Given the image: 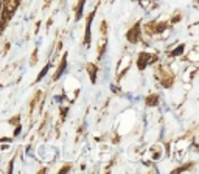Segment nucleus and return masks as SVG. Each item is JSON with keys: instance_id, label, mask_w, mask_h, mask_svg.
Here are the masks:
<instances>
[{"instance_id": "obj_1", "label": "nucleus", "mask_w": 199, "mask_h": 174, "mask_svg": "<svg viewBox=\"0 0 199 174\" xmlns=\"http://www.w3.org/2000/svg\"><path fill=\"white\" fill-rule=\"evenodd\" d=\"M47 72H48V65L45 67V69H42V72H41V75H39V76H37V81H41V79H42V78L45 76V73H47Z\"/></svg>"}, {"instance_id": "obj_2", "label": "nucleus", "mask_w": 199, "mask_h": 174, "mask_svg": "<svg viewBox=\"0 0 199 174\" xmlns=\"http://www.w3.org/2000/svg\"><path fill=\"white\" fill-rule=\"evenodd\" d=\"M182 51H184V45H179V47H177V48H176V50H174L173 53H174V55L177 56V55H180Z\"/></svg>"}]
</instances>
